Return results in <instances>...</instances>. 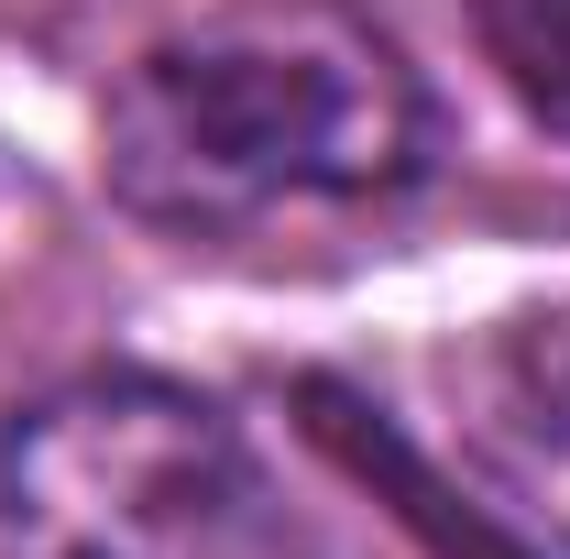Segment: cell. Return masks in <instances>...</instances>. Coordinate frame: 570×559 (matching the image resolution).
I'll list each match as a JSON object with an SVG mask.
<instances>
[{
    "instance_id": "2",
    "label": "cell",
    "mask_w": 570,
    "mask_h": 559,
    "mask_svg": "<svg viewBox=\"0 0 570 559\" xmlns=\"http://www.w3.org/2000/svg\"><path fill=\"white\" fill-rule=\"evenodd\" d=\"M285 516L230 406L176 373H77L0 428V559H275Z\"/></svg>"
},
{
    "instance_id": "5",
    "label": "cell",
    "mask_w": 570,
    "mask_h": 559,
    "mask_svg": "<svg viewBox=\"0 0 570 559\" xmlns=\"http://www.w3.org/2000/svg\"><path fill=\"white\" fill-rule=\"evenodd\" d=\"M472 45L504 99L549 143H570V0H472Z\"/></svg>"
},
{
    "instance_id": "4",
    "label": "cell",
    "mask_w": 570,
    "mask_h": 559,
    "mask_svg": "<svg viewBox=\"0 0 570 559\" xmlns=\"http://www.w3.org/2000/svg\"><path fill=\"white\" fill-rule=\"evenodd\" d=\"M307 406H318L307 428H318V439H330V450H341V461H352V472L384 493V504H395V516H406L439 559H527V549H504V538H494V516H450V493L428 483V461L395 439V428H373L362 406H341L330 384H307Z\"/></svg>"
},
{
    "instance_id": "3",
    "label": "cell",
    "mask_w": 570,
    "mask_h": 559,
    "mask_svg": "<svg viewBox=\"0 0 570 559\" xmlns=\"http://www.w3.org/2000/svg\"><path fill=\"white\" fill-rule=\"evenodd\" d=\"M439 439L494 527L570 549V296H527L472 318L428 362Z\"/></svg>"
},
{
    "instance_id": "1",
    "label": "cell",
    "mask_w": 570,
    "mask_h": 559,
    "mask_svg": "<svg viewBox=\"0 0 570 559\" xmlns=\"http://www.w3.org/2000/svg\"><path fill=\"white\" fill-rule=\"evenodd\" d=\"M428 165L439 110L352 0H230L154 33L99 99V187L176 242L395 209Z\"/></svg>"
}]
</instances>
